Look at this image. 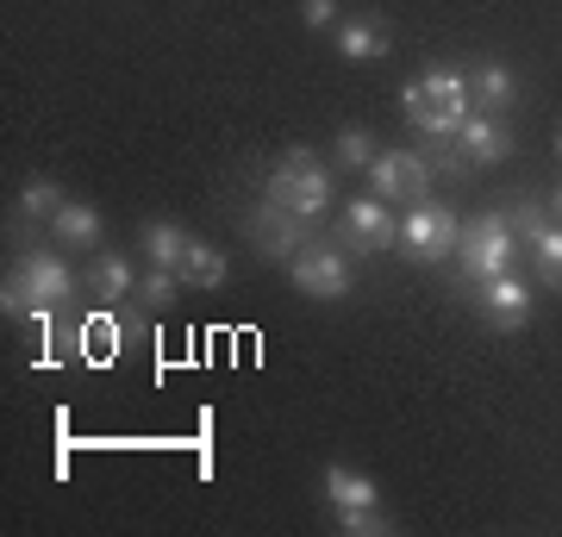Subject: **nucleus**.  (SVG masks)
<instances>
[{
    "label": "nucleus",
    "mask_w": 562,
    "mask_h": 537,
    "mask_svg": "<svg viewBox=\"0 0 562 537\" xmlns=\"http://www.w3.org/2000/svg\"><path fill=\"white\" fill-rule=\"evenodd\" d=\"M450 150H457L462 169H494V163L513 150V132L501 125V113H482V107H475V113L462 120V132L450 138Z\"/></svg>",
    "instance_id": "9b49d317"
},
{
    "label": "nucleus",
    "mask_w": 562,
    "mask_h": 537,
    "mask_svg": "<svg viewBox=\"0 0 562 537\" xmlns=\"http://www.w3.org/2000/svg\"><path fill=\"white\" fill-rule=\"evenodd\" d=\"M506 225H513V238L531 250V244L557 225V213H550V200H543V194H519V200H513V213H506Z\"/></svg>",
    "instance_id": "6ab92c4d"
},
{
    "label": "nucleus",
    "mask_w": 562,
    "mask_h": 537,
    "mask_svg": "<svg viewBox=\"0 0 562 537\" xmlns=\"http://www.w3.org/2000/svg\"><path fill=\"white\" fill-rule=\"evenodd\" d=\"M557 157H562V132H557Z\"/></svg>",
    "instance_id": "cd10ccee"
},
{
    "label": "nucleus",
    "mask_w": 562,
    "mask_h": 537,
    "mask_svg": "<svg viewBox=\"0 0 562 537\" xmlns=\"http://www.w3.org/2000/svg\"><path fill=\"white\" fill-rule=\"evenodd\" d=\"M288 281H294L306 300H344L350 281H357V269H350V250H344V244H306L301 257L288 262Z\"/></svg>",
    "instance_id": "423d86ee"
},
{
    "label": "nucleus",
    "mask_w": 562,
    "mask_h": 537,
    "mask_svg": "<svg viewBox=\"0 0 562 537\" xmlns=\"http://www.w3.org/2000/svg\"><path fill=\"white\" fill-rule=\"evenodd\" d=\"M369 194H382L387 206L394 200L419 206L431 194V157H419V150H375V163H369Z\"/></svg>",
    "instance_id": "0eeeda50"
},
{
    "label": "nucleus",
    "mask_w": 562,
    "mask_h": 537,
    "mask_svg": "<svg viewBox=\"0 0 562 537\" xmlns=\"http://www.w3.org/2000/svg\"><path fill=\"white\" fill-rule=\"evenodd\" d=\"M301 25L319 32V25H338V0H301Z\"/></svg>",
    "instance_id": "a878e982"
},
{
    "label": "nucleus",
    "mask_w": 562,
    "mask_h": 537,
    "mask_svg": "<svg viewBox=\"0 0 562 537\" xmlns=\"http://www.w3.org/2000/svg\"><path fill=\"white\" fill-rule=\"evenodd\" d=\"M550 213H557V225H562V188H557V194H550Z\"/></svg>",
    "instance_id": "bb28decb"
},
{
    "label": "nucleus",
    "mask_w": 562,
    "mask_h": 537,
    "mask_svg": "<svg viewBox=\"0 0 562 537\" xmlns=\"http://www.w3.org/2000/svg\"><path fill=\"white\" fill-rule=\"evenodd\" d=\"M531 257H538V276L550 281V288H562V225H550V232L531 244Z\"/></svg>",
    "instance_id": "5701e85b"
},
{
    "label": "nucleus",
    "mask_w": 562,
    "mask_h": 537,
    "mask_svg": "<svg viewBox=\"0 0 562 537\" xmlns=\"http://www.w3.org/2000/svg\"><path fill=\"white\" fill-rule=\"evenodd\" d=\"M262 200H276V206L301 213V220H319L325 200H331V169H325L306 144H288L276 157V169L262 176Z\"/></svg>",
    "instance_id": "7ed1b4c3"
},
{
    "label": "nucleus",
    "mask_w": 562,
    "mask_h": 537,
    "mask_svg": "<svg viewBox=\"0 0 562 537\" xmlns=\"http://www.w3.org/2000/svg\"><path fill=\"white\" fill-rule=\"evenodd\" d=\"M69 294H76L69 262H63L57 250H25V257L13 262L7 288H0V313L7 318H50Z\"/></svg>",
    "instance_id": "f03ea898"
},
{
    "label": "nucleus",
    "mask_w": 562,
    "mask_h": 537,
    "mask_svg": "<svg viewBox=\"0 0 562 537\" xmlns=\"http://www.w3.org/2000/svg\"><path fill=\"white\" fill-rule=\"evenodd\" d=\"M88 288H94V300H125V294H138V269H132L125 257L94 250V262H88Z\"/></svg>",
    "instance_id": "f3484780"
},
{
    "label": "nucleus",
    "mask_w": 562,
    "mask_h": 537,
    "mask_svg": "<svg viewBox=\"0 0 562 537\" xmlns=\"http://www.w3.org/2000/svg\"><path fill=\"white\" fill-rule=\"evenodd\" d=\"M63 200H69V194H63V188H57L50 176H32V181L20 188V220L50 225V220H57V206H63Z\"/></svg>",
    "instance_id": "aec40b11"
},
{
    "label": "nucleus",
    "mask_w": 562,
    "mask_h": 537,
    "mask_svg": "<svg viewBox=\"0 0 562 537\" xmlns=\"http://www.w3.org/2000/svg\"><path fill=\"white\" fill-rule=\"evenodd\" d=\"M325 500H331V513H375L382 488H375V476H362L350 462H331L325 469Z\"/></svg>",
    "instance_id": "f8f14e48"
},
{
    "label": "nucleus",
    "mask_w": 562,
    "mask_h": 537,
    "mask_svg": "<svg viewBox=\"0 0 562 537\" xmlns=\"http://www.w3.org/2000/svg\"><path fill=\"white\" fill-rule=\"evenodd\" d=\"M120 344H125L120 325H113V318H94V325L81 332V357H88V362H106V357H120Z\"/></svg>",
    "instance_id": "4be33fe9"
},
{
    "label": "nucleus",
    "mask_w": 562,
    "mask_h": 537,
    "mask_svg": "<svg viewBox=\"0 0 562 537\" xmlns=\"http://www.w3.org/2000/svg\"><path fill=\"white\" fill-rule=\"evenodd\" d=\"M50 232H57L63 250H101V238H106L101 206H88V200H63L57 220H50Z\"/></svg>",
    "instance_id": "ddd939ff"
},
{
    "label": "nucleus",
    "mask_w": 562,
    "mask_h": 537,
    "mask_svg": "<svg viewBox=\"0 0 562 537\" xmlns=\"http://www.w3.org/2000/svg\"><path fill=\"white\" fill-rule=\"evenodd\" d=\"M469 94H475V107H482V113H501V107H513V100H519V76H513L501 57H482L475 69H469Z\"/></svg>",
    "instance_id": "4468645a"
},
{
    "label": "nucleus",
    "mask_w": 562,
    "mask_h": 537,
    "mask_svg": "<svg viewBox=\"0 0 562 537\" xmlns=\"http://www.w3.org/2000/svg\"><path fill=\"white\" fill-rule=\"evenodd\" d=\"M344 250H362V257H382L401 244V220H394V206L382 194H357L344 206Z\"/></svg>",
    "instance_id": "6e6552de"
},
{
    "label": "nucleus",
    "mask_w": 562,
    "mask_h": 537,
    "mask_svg": "<svg viewBox=\"0 0 562 537\" xmlns=\"http://www.w3.org/2000/svg\"><path fill=\"white\" fill-rule=\"evenodd\" d=\"M401 107H406V120L419 125L425 138L443 144V138H457L462 120L475 113V94H469V76H462V69L431 63L419 81H406V88H401Z\"/></svg>",
    "instance_id": "f257e3e1"
},
{
    "label": "nucleus",
    "mask_w": 562,
    "mask_h": 537,
    "mask_svg": "<svg viewBox=\"0 0 562 537\" xmlns=\"http://www.w3.org/2000/svg\"><path fill=\"white\" fill-rule=\"evenodd\" d=\"M375 150H382V144L369 138L362 125H344L338 144H331V163H338V169H369V163H375Z\"/></svg>",
    "instance_id": "412c9836"
},
{
    "label": "nucleus",
    "mask_w": 562,
    "mask_h": 537,
    "mask_svg": "<svg viewBox=\"0 0 562 537\" xmlns=\"http://www.w3.org/2000/svg\"><path fill=\"white\" fill-rule=\"evenodd\" d=\"M513 225H506V213H475V220H462V244H457V269L462 281L475 288V281H494L513 269Z\"/></svg>",
    "instance_id": "20e7f679"
},
{
    "label": "nucleus",
    "mask_w": 562,
    "mask_h": 537,
    "mask_svg": "<svg viewBox=\"0 0 562 537\" xmlns=\"http://www.w3.org/2000/svg\"><path fill=\"white\" fill-rule=\"evenodd\" d=\"M475 313H482L494 332H525L531 313H538V300H531V288L506 269V276H494V281H475Z\"/></svg>",
    "instance_id": "9d476101"
},
{
    "label": "nucleus",
    "mask_w": 562,
    "mask_h": 537,
    "mask_svg": "<svg viewBox=\"0 0 562 537\" xmlns=\"http://www.w3.org/2000/svg\"><path fill=\"white\" fill-rule=\"evenodd\" d=\"M457 244H462L457 206H443V200H419V206H406V220H401V257L425 262V269H438V262L457 257Z\"/></svg>",
    "instance_id": "39448f33"
},
{
    "label": "nucleus",
    "mask_w": 562,
    "mask_h": 537,
    "mask_svg": "<svg viewBox=\"0 0 562 537\" xmlns=\"http://www.w3.org/2000/svg\"><path fill=\"white\" fill-rule=\"evenodd\" d=\"M181 288H225V276H232V262H225V250H213L206 238L188 244V257L176 262Z\"/></svg>",
    "instance_id": "dca6fc26"
},
{
    "label": "nucleus",
    "mask_w": 562,
    "mask_h": 537,
    "mask_svg": "<svg viewBox=\"0 0 562 537\" xmlns=\"http://www.w3.org/2000/svg\"><path fill=\"white\" fill-rule=\"evenodd\" d=\"M338 57L344 63H382L387 57V25L382 20H344L338 25Z\"/></svg>",
    "instance_id": "2eb2a0df"
},
{
    "label": "nucleus",
    "mask_w": 562,
    "mask_h": 537,
    "mask_svg": "<svg viewBox=\"0 0 562 537\" xmlns=\"http://www.w3.org/2000/svg\"><path fill=\"white\" fill-rule=\"evenodd\" d=\"M338 532H350V537H375V532H387V518H382V506H375V513H338Z\"/></svg>",
    "instance_id": "393cba45"
},
{
    "label": "nucleus",
    "mask_w": 562,
    "mask_h": 537,
    "mask_svg": "<svg viewBox=\"0 0 562 537\" xmlns=\"http://www.w3.org/2000/svg\"><path fill=\"white\" fill-rule=\"evenodd\" d=\"M306 225H313V220H301V213H288V206H276V200H262L257 213L244 220V232L257 238V250H262V257L288 269V262H294V257L306 250V244H313V232H306Z\"/></svg>",
    "instance_id": "1a4fd4ad"
},
{
    "label": "nucleus",
    "mask_w": 562,
    "mask_h": 537,
    "mask_svg": "<svg viewBox=\"0 0 562 537\" xmlns=\"http://www.w3.org/2000/svg\"><path fill=\"white\" fill-rule=\"evenodd\" d=\"M138 238H144V257H150V262H162V269H176V262L188 257V244H194V232H181L176 220H150V225L138 232Z\"/></svg>",
    "instance_id": "a211bd4d"
},
{
    "label": "nucleus",
    "mask_w": 562,
    "mask_h": 537,
    "mask_svg": "<svg viewBox=\"0 0 562 537\" xmlns=\"http://www.w3.org/2000/svg\"><path fill=\"white\" fill-rule=\"evenodd\" d=\"M181 276L176 269H162V262H150V276H138V300L144 306H162V300H176Z\"/></svg>",
    "instance_id": "b1692460"
}]
</instances>
